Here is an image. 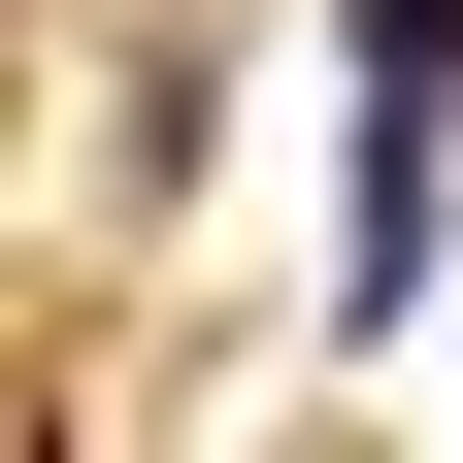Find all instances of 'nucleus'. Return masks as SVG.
<instances>
[{
  "label": "nucleus",
  "mask_w": 463,
  "mask_h": 463,
  "mask_svg": "<svg viewBox=\"0 0 463 463\" xmlns=\"http://www.w3.org/2000/svg\"><path fill=\"white\" fill-rule=\"evenodd\" d=\"M430 133H463V0H364V298H430Z\"/></svg>",
  "instance_id": "nucleus-1"
}]
</instances>
